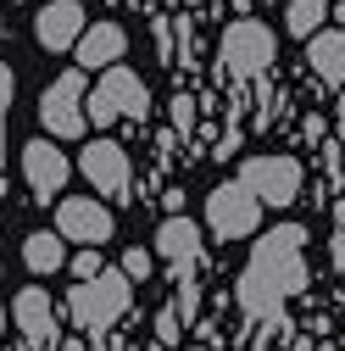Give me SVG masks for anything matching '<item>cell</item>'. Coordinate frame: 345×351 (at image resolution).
<instances>
[{
    "label": "cell",
    "mask_w": 345,
    "mask_h": 351,
    "mask_svg": "<svg viewBox=\"0 0 345 351\" xmlns=\"http://www.w3.org/2000/svg\"><path fill=\"white\" fill-rule=\"evenodd\" d=\"M117 268H123L128 279H134V285H145V279H151V268H156V256H151V251H140V245H128Z\"/></svg>",
    "instance_id": "obj_21"
},
{
    "label": "cell",
    "mask_w": 345,
    "mask_h": 351,
    "mask_svg": "<svg viewBox=\"0 0 345 351\" xmlns=\"http://www.w3.org/2000/svg\"><path fill=\"white\" fill-rule=\"evenodd\" d=\"M23 179H28L34 201H51V195L67 190L73 162H67V151H62L56 140H28V145H23Z\"/></svg>",
    "instance_id": "obj_12"
},
{
    "label": "cell",
    "mask_w": 345,
    "mask_h": 351,
    "mask_svg": "<svg viewBox=\"0 0 345 351\" xmlns=\"http://www.w3.org/2000/svg\"><path fill=\"white\" fill-rule=\"evenodd\" d=\"M290 351H318V335H307V329L290 335Z\"/></svg>",
    "instance_id": "obj_24"
},
{
    "label": "cell",
    "mask_w": 345,
    "mask_h": 351,
    "mask_svg": "<svg viewBox=\"0 0 345 351\" xmlns=\"http://www.w3.org/2000/svg\"><path fill=\"white\" fill-rule=\"evenodd\" d=\"M318 351H345V346H334L329 335H318Z\"/></svg>",
    "instance_id": "obj_27"
},
{
    "label": "cell",
    "mask_w": 345,
    "mask_h": 351,
    "mask_svg": "<svg viewBox=\"0 0 345 351\" xmlns=\"http://www.w3.org/2000/svg\"><path fill=\"white\" fill-rule=\"evenodd\" d=\"M190 123H195V101H190V95H172V128L190 134Z\"/></svg>",
    "instance_id": "obj_23"
},
{
    "label": "cell",
    "mask_w": 345,
    "mask_h": 351,
    "mask_svg": "<svg viewBox=\"0 0 345 351\" xmlns=\"http://www.w3.org/2000/svg\"><path fill=\"white\" fill-rule=\"evenodd\" d=\"M23 262H28V274H56V268H67V240L56 229H34L23 240Z\"/></svg>",
    "instance_id": "obj_16"
},
{
    "label": "cell",
    "mask_w": 345,
    "mask_h": 351,
    "mask_svg": "<svg viewBox=\"0 0 345 351\" xmlns=\"http://www.w3.org/2000/svg\"><path fill=\"white\" fill-rule=\"evenodd\" d=\"M12 95H17V78H12L6 62H0V167H6V112H12Z\"/></svg>",
    "instance_id": "obj_20"
},
{
    "label": "cell",
    "mask_w": 345,
    "mask_h": 351,
    "mask_svg": "<svg viewBox=\"0 0 345 351\" xmlns=\"http://www.w3.org/2000/svg\"><path fill=\"white\" fill-rule=\"evenodd\" d=\"M78 34H84V6L78 0H51V6L34 17V39L45 51H73Z\"/></svg>",
    "instance_id": "obj_13"
},
{
    "label": "cell",
    "mask_w": 345,
    "mask_h": 351,
    "mask_svg": "<svg viewBox=\"0 0 345 351\" xmlns=\"http://www.w3.org/2000/svg\"><path fill=\"white\" fill-rule=\"evenodd\" d=\"M56 351H90V346H84V340H62Z\"/></svg>",
    "instance_id": "obj_26"
},
{
    "label": "cell",
    "mask_w": 345,
    "mask_h": 351,
    "mask_svg": "<svg viewBox=\"0 0 345 351\" xmlns=\"http://www.w3.org/2000/svg\"><path fill=\"white\" fill-rule=\"evenodd\" d=\"M301 290H307V229L301 223H273L268 234H251V262L234 279L240 324L284 318V306Z\"/></svg>",
    "instance_id": "obj_1"
},
{
    "label": "cell",
    "mask_w": 345,
    "mask_h": 351,
    "mask_svg": "<svg viewBox=\"0 0 345 351\" xmlns=\"http://www.w3.org/2000/svg\"><path fill=\"white\" fill-rule=\"evenodd\" d=\"M123 51H128V34L117 28V23H84V34H78V45H73V56H78V67L84 73H95V67H112V62H123Z\"/></svg>",
    "instance_id": "obj_14"
},
{
    "label": "cell",
    "mask_w": 345,
    "mask_h": 351,
    "mask_svg": "<svg viewBox=\"0 0 345 351\" xmlns=\"http://www.w3.org/2000/svg\"><path fill=\"white\" fill-rule=\"evenodd\" d=\"M84 95H90V84H84V67H67L62 78L45 84V95H39V123L51 128V140H84Z\"/></svg>",
    "instance_id": "obj_7"
},
{
    "label": "cell",
    "mask_w": 345,
    "mask_h": 351,
    "mask_svg": "<svg viewBox=\"0 0 345 351\" xmlns=\"http://www.w3.org/2000/svg\"><path fill=\"white\" fill-rule=\"evenodd\" d=\"M78 167H84V179L95 184V195L106 201H134L128 190H134V162H128V151L117 140H90L78 151Z\"/></svg>",
    "instance_id": "obj_9"
},
{
    "label": "cell",
    "mask_w": 345,
    "mask_h": 351,
    "mask_svg": "<svg viewBox=\"0 0 345 351\" xmlns=\"http://www.w3.org/2000/svg\"><path fill=\"white\" fill-rule=\"evenodd\" d=\"M279 62V39L262 17H240L223 28V45H218V73L223 84H256L268 67Z\"/></svg>",
    "instance_id": "obj_4"
},
{
    "label": "cell",
    "mask_w": 345,
    "mask_h": 351,
    "mask_svg": "<svg viewBox=\"0 0 345 351\" xmlns=\"http://www.w3.org/2000/svg\"><path fill=\"white\" fill-rule=\"evenodd\" d=\"M156 256L167 262L172 285L190 279V274H201V262H206V234H201V223H190L184 212H167L162 223H156Z\"/></svg>",
    "instance_id": "obj_8"
},
{
    "label": "cell",
    "mask_w": 345,
    "mask_h": 351,
    "mask_svg": "<svg viewBox=\"0 0 345 351\" xmlns=\"http://www.w3.org/2000/svg\"><path fill=\"white\" fill-rule=\"evenodd\" d=\"M234 179H240L256 201H262V206H295L301 190H307V173H301V162L284 156V151H273V156H245Z\"/></svg>",
    "instance_id": "obj_5"
},
{
    "label": "cell",
    "mask_w": 345,
    "mask_h": 351,
    "mask_svg": "<svg viewBox=\"0 0 345 351\" xmlns=\"http://www.w3.org/2000/svg\"><path fill=\"white\" fill-rule=\"evenodd\" d=\"M151 329H156V346H167V351H172V346L184 340V318L172 313V306H162V313H156V324H151Z\"/></svg>",
    "instance_id": "obj_19"
},
{
    "label": "cell",
    "mask_w": 345,
    "mask_h": 351,
    "mask_svg": "<svg viewBox=\"0 0 345 351\" xmlns=\"http://www.w3.org/2000/svg\"><path fill=\"white\" fill-rule=\"evenodd\" d=\"M172 290H179V295H172V313H179V318H184V329H190V324L201 318V279L190 274V279H179Z\"/></svg>",
    "instance_id": "obj_18"
},
{
    "label": "cell",
    "mask_w": 345,
    "mask_h": 351,
    "mask_svg": "<svg viewBox=\"0 0 345 351\" xmlns=\"http://www.w3.org/2000/svg\"><path fill=\"white\" fill-rule=\"evenodd\" d=\"M256 229H262V201L240 179H223L218 190H206V234L212 240H251Z\"/></svg>",
    "instance_id": "obj_6"
},
{
    "label": "cell",
    "mask_w": 345,
    "mask_h": 351,
    "mask_svg": "<svg viewBox=\"0 0 345 351\" xmlns=\"http://www.w3.org/2000/svg\"><path fill=\"white\" fill-rule=\"evenodd\" d=\"M56 234L62 240H78V245H106L117 234V217L95 195H62L56 201Z\"/></svg>",
    "instance_id": "obj_10"
},
{
    "label": "cell",
    "mask_w": 345,
    "mask_h": 351,
    "mask_svg": "<svg viewBox=\"0 0 345 351\" xmlns=\"http://www.w3.org/2000/svg\"><path fill=\"white\" fill-rule=\"evenodd\" d=\"M145 112H151V90H145V78H140L134 67H123V62L101 67L95 90L84 95V117H90L95 128H112V123H145Z\"/></svg>",
    "instance_id": "obj_3"
},
{
    "label": "cell",
    "mask_w": 345,
    "mask_h": 351,
    "mask_svg": "<svg viewBox=\"0 0 345 351\" xmlns=\"http://www.w3.org/2000/svg\"><path fill=\"white\" fill-rule=\"evenodd\" d=\"M0 335H6V306H0Z\"/></svg>",
    "instance_id": "obj_28"
},
{
    "label": "cell",
    "mask_w": 345,
    "mask_h": 351,
    "mask_svg": "<svg viewBox=\"0 0 345 351\" xmlns=\"http://www.w3.org/2000/svg\"><path fill=\"white\" fill-rule=\"evenodd\" d=\"M112 6H117V0H112Z\"/></svg>",
    "instance_id": "obj_30"
},
{
    "label": "cell",
    "mask_w": 345,
    "mask_h": 351,
    "mask_svg": "<svg viewBox=\"0 0 345 351\" xmlns=\"http://www.w3.org/2000/svg\"><path fill=\"white\" fill-rule=\"evenodd\" d=\"M190 351H212V346H190Z\"/></svg>",
    "instance_id": "obj_29"
},
{
    "label": "cell",
    "mask_w": 345,
    "mask_h": 351,
    "mask_svg": "<svg viewBox=\"0 0 345 351\" xmlns=\"http://www.w3.org/2000/svg\"><path fill=\"white\" fill-rule=\"evenodd\" d=\"M67 318L78 335H112L128 313H134V279L123 268H101L95 279H78L67 285Z\"/></svg>",
    "instance_id": "obj_2"
},
{
    "label": "cell",
    "mask_w": 345,
    "mask_h": 351,
    "mask_svg": "<svg viewBox=\"0 0 345 351\" xmlns=\"http://www.w3.org/2000/svg\"><path fill=\"white\" fill-rule=\"evenodd\" d=\"M307 62L329 90H345V28H318L307 39Z\"/></svg>",
    "instance_id": "obj_15"
},
{
    "label": "cell",
    "mask_w": 345,
    "mask_h": 351,
    "mask_svg": "<svg viewBox=\"0 0 345 351\" xmlns=\"http://www.w3.org/2000/svg\"><path fill=\"white\" fill-rule=\"evenodd\" d=\"M67 268H73V279H95L106 262H101V245H84L78 256H67Z\"/></svg>",
    "instance_id": "obj_22"
},
{
    "label": "cell",
    "mask_w": 345,
    "mask_h": 351,
    "mask_svg": "<svg viewBox=\"0 0 345 351\" xmlns=\"http://www.w3.org/2000/svg\"><path fill=\"white\" fill-rule=\"evenodd\" d=\"M12 324L23 329V346H28V351H56V346H62L56 301H51V290H39V285H23V290H17V301H12Z\"/></svg>",
    "instance_id": "obj_11"
},
{
    "label": "cell",
    "mask_w": 345,
    "mask_h": 351,
    "mask_svg": "<svg viewBox=\"0 0 345 351\" xmlns=\"http://www.w3.org/2000/svg\"><path fill=\"white\" fill-rule=\"evenodd\" d=\"M323 23H329V0H290V6H284V28L295 39H312Z\"/></svg>",
    "instance_id": "obj_17"
},
{
    "label": "cell",
    "mask_w": 345,
    "mask_h": 351,
    "mask_svg": "<svg viewBox=\"0 0 345 351\" xmlns=\"http://www.w3.org/2000/svg\"><path fill=\"white\" fill-rule=\"evenodd\" d=\"M329 256H334V268H345V234H334V245H329Z\"/></svg>",
    "instance_id": "obj_25"
}]
</instances>
